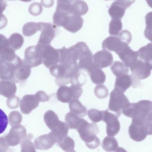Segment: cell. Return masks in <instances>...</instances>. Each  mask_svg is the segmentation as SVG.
Wrapping results in <instances>:
<instances>
[{
    "mask_svg": "<svg viewBox=\"0 0 152 152\" xmlns=\"http://www.w3.org/2000/svg\"><path fill=\"white\" fill-rule=\"evenodd\" d=\"M121 112L124 115L132 119L152 121V102L142 100L137 103H129Z\"/></svg>",
    "mask_w": 152,
    "mask_h": 152,
    "instance_id": "cell-1",
    "label": "cell"
},
{
    "mask_svg": "<svg viewBox=\"0 0 152 152\" xmlns=\"http://www.w3.org/2000/svg\"><path fill=\"white\" fill-rule=\"evenodd\" d=\"M80 137L85 142L86 146L90 149H96L99 146L100 140L96 135L99 133V129L96 124L89 123L83 119L77 127Z\"/></svg>",
    "mask_w": 152,
    "mask_h": 152,
    "instance_id": "cell-2",
    "label": "cell"
},
{
    "mask_svg": "<svg viewBox=\"0 0 152 152\" xmlns=\"http://www.w3.org/2000/svg\"><path fill=\"white\" fill-rule=\"evenodd\" d=\"M132 119L129 129V135L132 139L140 142L144 140L148 135L152 134V121Z\"/></svg>",
    "mask_w": 152,
    "mask_h": 152,
    "instance_id": "cell-3",
    "label": "cell"
},
{
    "mask_svg": "<svg viewBox=\"0 0 152 152\" xmlns=\"http://www.w3.org/2000/svg\"><path fill=\"white\" fill-rule=\"evenodd\" d=\"M129 103L128 98L124 92L115 88L110 93L108 109L114 112L115 114L119 117L121 113L122 110Z\"/></svg>",
    "mask_w": 152,
    "mask_h": 152,
    "instance_id": "cell-4",
    "label": "cell"
},
{
    "mask_svg": "<svg viewBox=\"0 0 152 152\" xmlns=\"http://www.w3.org/2000/svg\"><path fill=\"white\" fill-rule=\"evenodd\" d=\"M37 46L39 48L41 52L42 63L47 68H49L59 63L60 56L58 49L54 48L50 44L45 46L37 45Z\"/></svg>",
    "mask_w": 152,
    "mask_h": 152,
    "instance_id": "cell-5",
    "label": "cell"
},
{
    "mask_svg": "<svg viewBox=\"0 0 152 152\" xmlns=\"http://www.w3.org/2000/svg\"><path fill=\"white\" fill-rule=\"evenodd\" d=\"M39 31L41 32L37 45H49L56 37V26L50 23H38Z\"/></svg>",
    "mask_w": 152,
    "mask_h": 152,
    "instance_id": "cell-6",
    "label": "cell"
},
{
    "mask_svg": "<svg viewBox=\"0 0 152 152\" xmlns=\"http://www.w3.org/2000/svg\"><path fill=\"white\" fill-rule=\"evenodd\" d=\"M132 75L139 80H144L150 76L152 71V63L137 59L130 67Z\"/></svg>",
    "mask_w": 152,
    "mask_h": 152,
    "instance_id": "cell-7",
    "label": "cell"
},
{
    "mask_svg": "<svg viewBox=\"0 0 152 152\" xmlns=\"http://www.w3.org/2000/svg\"><path fill=\"white\" fill-rule=\"evenodd\" d=\"M102 121L106 124V132L110 137H114L119 133L121 128L118 118L115 114L108 111V109L103 111Z\"/></svg>",
    "mask_w": 152,
    "mask_h": 152,
    "instance_id": "cell-8",
    "label": "cell"
},
{
    "mask_svg": "<svg viewBox=\"0 0 152 152\" xmlns=\"http://www.w3.org/2000/svg\"><path fill=\"white\" fill-rule=\"evenodd\" d=\"M26 135V130L25 127L18 124L13 126L5 137L9 145L15 146L20 144Z\"/></svg>",
    "mask_w": 152,
    "mask_h": 152,
    "instance_id": "cell-9",
    "label": "cell"
},
{
    "mask_svg": "<svg viewBox=\"0 0 152 152\" xmlns=\"http://www.w3.org/2000/svg\"><path fill=\"white\" fill-rule=\"evenodd\" d=\"M24 61L31 67H34L42 64V58L40 50L38 46L28 47L25 51Z\"/></svg>",
    "mask_w": 152,
    "mask_h": 152,
    "instance_id": "cell-10",
    "label": "cell"
},
{
    "mask_svg": "<svg viewBox=\"0 0 152 152\" xmlns=\"http://www.w3.org/2000/svg\"><path fill=\"white\" fill-rule=\"evenodd\" d=\"M83 20L81 16L74 14H69L66 18L62 27L73 33L80 31L83 25Z\"/></svg>",
    "mask_w": 152,
    "mask_h": 152,
    "instance_id": "cell-11",
    "label": "cell"
},
{
    "mask_svg": "<svg viewBox=\"0 0 152 152\" xmlns=\"http://www.w3.org/2000/svg\"><path fill=\"white\" fill-rule=\"evenodd\" d=\"M93 60L95 65L101 69L111 66L113 61V58L112 53L103 50L94 54Z\"/></svg>",
    "mask_w": 152,
    "mask_h": 152,
    "instance_id": "cell-12",
    "label": "cell"
},
{
    "mask_svg": "<svg viewBox=\"0 0 152 152\" xmlns=\"http://www.w3.org/2000/svg\"><path fill=\"white\" fill-rule=\"evenodd\" d=\"M117 54L123 63L128 67H130L138 58V51L132 50L128 44H125Z\"/></svg>",
    "mask_w": 152,
    "mask_h": 152,
    "instance_id": "cell-13",
    "label": "cell"
},
{
    "mask_svg": "<svg viewBox=\"0 0 152 152\" xmlns=\"http://www.w3.org/2000/svg\"><path fill=\"white\" fill-rule=\"evenodd\" d=\"M78 60V66L80 70H83L88 73L94 65L92 52L88 46L80 53Z\"/></svg>",
    "mask_w": 152,
    "mask_h": 152,
    "instance_id": "cell-14",
    "label": "cell"
},
{
    "mask_svg": "<svg viewBox=\"0 0 152 152\" xmlns=\"http://www.w3.org/2000/svg\"><path fill=\"white\" fill-rule=\"evenodd\" d=\"M20 59V58L17 56L15 59L12 62L10 63L3 62L0 66V79L14 81L15 67Z\"/></svg>",
    "mask_w": 152,
    "mask_h": 152,
    "instance_id": "cell-15",
    "label": "cell"
},
{
    "mask_svg": "<svg viewBox=\"0 0 152 152\" xmlns=\"http://www.w3.org/2000/svg\"><path fill=\"white\" fill-rule=\"evenodd\" d=\"M31 68L28 64L21 59L15 67L14 82L18 83L28 79L31 74Z\"/></svg>",
    "mask_w": 152,
    "mask_h": 152,
    "instance_id": "cell-16",
    "label": "cell"
},
{
    "mask_svg": "<svg viewBox=\"0 0 152 152\" xmlns=\"http://www.w3.org/2000/svg\"><path fill=\"white\" fill-rule=\"evenodd\" d=\"M39 102L36 95H26L20 103L21 112L25 114H29L38 107Z\"/></svg>",
    "mask_w": 152,
    "mask_h": 152,
    "instance_id": "cell-17",
    "label": "cell"
},
{
    "mask_svg": "<svg viewBox=\"0 0 152 152\" xmlns=\"http://www.w3.org/2000/svg\"><path fill=\"white\" fill-rule=\"evenodd\" d=\"M126 44L118 36H109L103 42L102 48L107 51H114L117 54Z\"/></svg>",
    "mask_w": 152,
    "mask_h": 152,
    "instance_id": "cell-18",
    "label": "cell"
},
{
    "mask_svg": "<svg viewBox=\"0 0 152 152\" xmlns=\"http://www.w3.org/2000/svg\"><path fill=\"white\" fill-rule=\"evenodd\" d=\"M69 129L66 123L61 121L58 126L51 131L49 135L55 143L58 144L67 136Z\"/></svg>",
    "mask_w": 152,
    "mask_h": 152,
    "instance_id": "cell-19",
    "label": "cell"
},
{
    "mask_svg": "<svg viewBox=\"0 0 152 152\" xmlns=\"http://www.w3.org/2000/svg\"><path fill=\"white\" fill-rule=\"evenodd\" d=\"M17 86L15 82L9 80L0 81V94L5 97L9 98L15 94Z\"/></svg>",
    "mask_w": 152,
    "mask_h": 152,
    "instance_id": "cell-20",
    "label": "cell"
},
{
    "mask_svg": "<svg viewBox=\"0 0 152 152\" xmlns=\"http://www.w3.org/2000/svg\"><path fill=\"white\" fill-rule=\"evenodd\" d=\"M56 144L48 134H45L38 137L34 141L35 148L38 150H48Z\"/></svg>",
    "mask_w": 152,
    "mask_h": 152,
    "instance_id": "cell-21",
    "label": "cell"
},
{
    "mask_svg": "<svg viewBox=\"0 0 152 152\" xmlns=\"http://www.w3.org/2000/svg\"><path fill=\"white\" fill-rule=\"evenodd\" d=\"M132 84L133 79L132 75H124L116 77L115 88L119 89L124 93Z\"/></svg>",
    "mask_w": 152,
    "mask_h": 152,
    "instance_id": "cell-22",
    "label": "cell"
},
{
    "mask_svg": "<svg viewBox=\"0 0 152 152\" xmlns=\"http://www.w3.org/2000/svg\"><path fill=\"white\" fill-rule=\"evenodd\" d=\"M88 74L90 76L91 81L96 84H102L106 80V75L101 68L94 65L90 69Z\"/></svg>",
    "mask_w": 152,
    "mask_h": 152,
    "instance_id": "cell-23",
    "label": "cell"
},
{
    "mask_svg": "<svg viewBox=\"0 0 152 152\" xmlns=\"http://www.w3.org/2000/svg\"><path fill=\"white\" fill-rule=\"evenodd\" d=\"M86 80L85 75L81 72L78 66H75L72 71L70 76V83L72 85L81 87L85 84Z\"/></svg>",
    "mask_w": 152,
    "mask_h": 152,
    "instance_id": "cell-24",
    "label": "cell"
},
{
    "mask_svg": "<svg viewBox=\"0 0 152 152\" xmlns=\"http://www.w3.org/2000/svg\"><path fill=\"white\" fill-rule=\"evenodd\" d=\"M126 9L119 1L113 2L108 10V13L112 19H121L125 14Z\"/></svg>",
    "mask_w": 152,
    "mask_h": 152,
    "instance_id": "cell-25",
    "label": "cell"
},
{
    "mask_svg": "<svg viewBox=\"0 0 152 152\" xmlns=\"http://www.w3.org/2000/svg\"><path fill=\"white\" fill-rule=\"evenodd\" d=\"M69 108L73 113L80 117L85 116L87 114V107L83 106L78 99H72L69 102Z\"/></svg>",
    "mask_w": 152,
    "mask_h": 152,
    "instance_id": "cell-26",
    "label": "cell"
},
{
    "mask_svg": "<svg viewBox=\"0 0 152 152\" xmlns=\"http://www.w3.org/2000/svg\"><path fill=\"white\" fill-rule=\"evenodd\" d=\"M44 120L46 125L51 131L56 128L61 121L57 115L52 110H48L45 113Z\"/></svg>",
    "mask_w": 152,
    "mask_h": 152,
    "instance_id": "cell-27",
    "label": "cell"
},
{
    "mask_svg": "<svg viewBox=\"0 0 152 152\" xmlns=\"http://www.w3.org/2000/svg\"><path fill=\"white\" fill-rule=\"evenodd\" d=\"M57 99L62 103H69L73 99L72 93L70 87L61 86L57 91Z\"/></svg>",
    "mask_w": 152,
    "mask_h": 152,
    "instance_id": "cell-28",
    "label": "cell"
},
{
    "mask_svg": "<svg viewBox=\"0 0 152 152\" xmlns=\"http://www.w3.org/2000/svg\"><path fill=\"white\" fill-rule=\"evenodd\" d=\"M71 10L72 14L81 16L87 14L88 11V7L83 1L76 0L72 4Z\"/></svg>",
    "mask_w": 152,
    "mask_h": 152,
    "instance_id": "cell-29",
    "label": "cell"
},
{
    "mask_svg": "<svg viewBox=\"0 0 152 152\" xmlns=\"http://www.w3.org/2000/svg\"><path fill=\"white\" fill-rule=\"evenodd\" d=\"M102 147L106 152H115L118 148V142L113 137L108 136L103 140Z\"/></svg>",
    "mask_w": 152,
    "mask_h": 152,
    "instance_id": "cell-30",
    "label": "cell"
},
{
    "mask_svg": "<svg viewBox=\"0 0 152 152\" xmlns=\"http://www.w3.org/2000/svg\"><path fill=\"white\" fill-rule=\"evenodd\" d=\"M138 57L142 61L152 63V43H148L140 48L138 51Z\"/></svg>",
    "mask_w": 152,
    "mask_h": 152,
    "instance_id": "cell-31",
    "label": "cell"
},
{
    "mask_svg": "<svg viewBox=\"0 0 152 152\" xmlns=\"http://www.w3.org/2000/svg\"><path fill=\"white\" fill-rule=\"evenodd\" d=\"M8 40L10 46L15 50L21 48L24 42L23 37L18 33L11 34Z\"/></svg>",
    "mask_w": 152,
    "mask_h": 152,
    "instance_id": "cell-32",
    "label": "cell"
},
{
    "mask_svg": "<svg viewBox=\"0 0 152 152\" xmlns=\"http://www.w3.org/2000/svg\"><path fill=\"white\" fill-rule=\"evenodd\" d=\"M111 70L116 77L128 74L129 73L128 67L123 63L120 61H115L111 66Z\"/></svg>",
    "mask_w": 152,
    "mask_h": 152,
    "instance_id": "cell-33",
    "label": "cell"
},
{
    "mask_svg": "<svg viewBox=\"0 0 152 152\" xmlns=\"http://www.w3.org/2000/svg\"><path fill=\"white\" fill-rule=\"evenodd\" d=\"M79 116L72 112H69L66 115L65 121L70 129H76L81 122Z\"/></svg>",
    "mask_w": 152,
    "mask_h": 152,
    "instance_id": "cell-34",
    "label": "cell"
},
{
    "mask_svg": "<svg viewBox=\"0 0 152 152\" xmlns=\"http://www.w3.org/2000/svg\"><path fill=\"white\" fill-rule=\"evenodd\" d=\"M33 138V135L31 134L26 135V137L23 140L21 143V151L22 152H35V147L31 141Z\"/></svg>",
    "mask_w": 152,
    "mask_h": 152,
    "instance_id": "cell-35",
    "label": "cell"
},
{
    "mask_svg": "<svg viewBox=\"0 0 152 152\" xmlns=\"http://www.w3.org/2000/svg\"><path fill=\"white\" fill-rule=\"evenodd\" d=\"M122 29L121 19H112L109 23V33L113 36H118Z\"/></svg>",
    "mask_w": 152,
    "mask_h": 152,
    "instance_id": "cell-36",
    "label": "cell"
},
{
    "mask_svg": "<svg viewBox=\"0 0 152 152\" xmlns=\"http://www.w3.org/2000/svg\"><path fill=\"white\" fill-rule=\"evenodd\" d=\"M58 146L65 152L75 151V141L71 137L66 136L61 142L58 143Z\"/></svg>",
    "mask_w": 152,
    "mask_h": 152,
    "instance_id": "cell-37",
    "label": "cell"
},
{
    "mask_svg": "<svg viewBox=\"0 0 152 152\" xmlns=\"http://www.w3.org/2000/svg\"><path fill=\"white\" fill-rule=\"evenodd\" d=\"M39 31L38 23L30 22L26 23L23 28V34L26 37H30Z\"/></svg>",
    "mask_w": 152,
    "mask_h": 152,
    "instance_id": "cell-38",
    "label": "cell"
},
{
    "mask_svg": "<svg viewBox=\"0 0 152 152\" xmlns=\"http://www.w3.org/2000/svg\"><path fill=\"white\" fill-rule=\"evenodd\" d=\"M50 72L51 75L56 78L63 77L65 74L66 68L61 64H56L50 67Z\"/></svg>",
    "mask_w": 152,
    "mask_h": 152,
    "instance_id": "cell-39",
    "label": "cell"
},
{
    "mask_svg": "<svg viewBox=\"0 0 152 152\" xmlns=\"http://www.w3.org/2000/svg\"><path fill=\"white\" fill-rule=\"evenodd\" d=\"M23 120L22 114L18 111H15L11 112L9 115L10 124L12 127L18 125L21 123Z\"/></svg>",
    "mask_w": 152,
    "mask_h": 152,
    "instance_id": "cell-40",
    "label": "cell"
},
{
    "mask_svg": "<svg viewBox=\"0 0 152 152\" xmlns=\"http://www.w3.org/2000/svg\"><path fill=\"white\" fill-rule=\"evenodd\" d=\"M87 113L89 118L93 122H99L103 120V111H99L96 109H91Z\"/></svg>",
    "mask_w": 152,
    "mask_h": 152,
    "instance_id": "cell-41",
    "label": "cell"
},
{
    "mask_svg": "<svg viewBox=\"0 0 152 152\" xmlns=\"http://www.w3.org/2000/svg\"><path fill=\"white\" fill-rule=\"evenodd\" d=\"M94 93L97 97L99 99H105L108 96L107 88L103 84H99L95 87Z\"/></svg>",
    "mask_w": 152,
    "mask_h": 152,
    "instance_id": "cell-42",
    "label": "cell"
},
{
    "mask_svg": "<svg viewBox=\"0 0 152 152\" xmlns=\"http://www.w3.org/2000/svg\"><path fill=\"white\" fill-rule=\"evenodd\" d=\"M75 0H57L56 8L67 11H71L72 5Z\"/></svg>",
    "mask_w": 152,
    "mask_h": 152,
    "instance_id": "cell-43",
    "label": "cell"
},
{
    "mask_svg": "<svg viewBox=\"0 0 152 152\" xmlns=\"http://www.w3.org/2000/svg\"><path fill=\"white\" fill-rule=\"evenodd\" d=\"M8 124V118L3 110L0 109V134L3 133Z\"/></svg>",
    "mask_w": 152,
    "mask_h": 152,
    "instance_id": "cell-44",
    "label": "cell"
},
{
    "mask_svg": "<svg viewBox=\"0 0 152 152\" xmlns=\"http://www.w3.org/2000/svg\"><path fill=\"white\" fill-rule=\"evenodd\" d=\"M42 6L40 3L34 2L30 5L29 8V12L31 15L37 16L42 13Z\"/></svg>",
    "mask_w": 152,
    "mask_h": 152,
    "instance_id": "cell-45",
    "label": "cell"
},
{
    "mask_svg": "<svg viewBox=\"0 0 152 152\" xmlns=\"http://www.w3.org/2000/svg\"><path fill=\"white\" fill-rule=\"evenodd\" d=\"M11 48L10 46L8 39L3 34H0V54L6 52Z\"/></svg>",
    "mask_w": 152,
    "mask_h": 152,
    "instance_id": "cell-46",
    "label": "cell"
},
{
    "mask_svg": "<svg viewBox=\"0 0 152 152\" xmlns=\"http://www.w3.org/2000/svg\"><path fill=\"white\" fill-rule=\"evenodd\" d=\"M20 99L16 96H13L9 97L7 100V106L10 109H15L19 107Z\"/></svg>",
    "mask_w": 152,
    "mask_h": 152,
    "instance_id": "cell-47",
    "label": "cell"
},
{
    "mask_svg": "<svg viewBox=\"0 0 152 152\" xmlns=\"http://www.w3.org/2000/svg\"><path fill=\"white\" fill-rule=\"evenodd\" d=\"M118 36L121 40L122 41L128 44L130 43L132 39L131 34L127 30H124L118 34Z\"/></svg>",
    "mask_w": 152,
    "mask_h": 152,
    "instance_id": "cell-48",
    "label": "cell"
},
{
    "mask_svg": "<svg viewBox=\"0 0 152 152\" xmlns=\"http://www.w3.org/2000/svg\"><path fill=\"white\" fill-rule=\"evenodd\" d=\"M70 88L72 93L73 99H78L80 98L83 91L81 87L72 85L70 86Z\"/></svg>",
    "mask_w": 152,
    "mask_h": 152,
    "instance_id": "cell-49",
    "label": "cell"
},
{
    "mask_svg": "<svg viewBox=\"0 0 152 152\" xmlns=\"http://www.w3.org/2000/svg\"><path fill=\"white\" fill-rule=\"evenodd\" d=\"M9 149V145L5 137H0V152H7Z\"/></svg>",
    "mask_w": 152,
    "mask_h": 152,
    "instance_id": "cell-50",
    "label": "cell"
},
{
    "mask_svg": "<svg viewBox=\"0 0 152 152\" xmlns=\"http://www.w3.org/2000/svg\"><path fill=\"white\" fill-rule=\"evenodd\" d=\"M35 95L40 102H44L49 100V96L44 91H38Z\"/></svg>",
    "mask_w": 152,
    "mask_h": 152,
    "instance_id": "cell-51",
    "label": "cell"
},
{
    "mask_svg": "<svg viewBox=\"0 0 152 152\" xmlns=\"http://www.w3.org/2000/svg\"><path fill=\"white\" fill-rule=\"evenodd\" d=\"M8 20L7 18L3 14L0 15V30L3 29L7 26Z\"/></svg>",
    "mask_w": 152,
    "mask_h": 152,
    "instance_id": "cell-52",
    "label": "cell"
},
{
    "mask_svg": "<svg viewBox=\"0 0 152 152\" xmlns=\"http://www.w3.org/2000/svg\"><path fill=\"white\" fill-rule=\"evenodd\" d=\"M136 0H118V1L125 8H129Z\"/></svg>",
    "mask_w": 152,
    "mask_h": 152,
    "instance_id": "cell-53",
    "label": "cell"
},
{
    "mask_svg": "<svg viewBox=\"0 0 152 152\" xmlns=\"http://www.w3.org/2000/svg\"><path fill=\"white\" fill-rule=\"evenodd\" d=\"M41 4L46 8H50L53 7L54 4V0H41Z\"/></svg>",
    "mask_w": 152,
    "mask_h": 152,
    "instance_id": "cell-54",
    "label": "cell"
},
{
    "mask_svg": "<svg viewBox=\"0 0 152 152\" xmlns=\"http://www.w3.org/2000/svg\"><path fill=\"white\" fill-rule=\"evenodd\" d=\"M7 2L5 0H0V15H1L6 10Z\"/></svg>",
    "mask_w": 152,
    "mask_h": 152,
    "instance_id": "cell-55",
    "label": "cell"
},
{
    "mask_svg": "<svg viewBox=\"0 0 152 152\" xmlns=\"http://www.w3.org/2000/svg\"><path fill=\"white\" fill-rule=\"evenodd\" d=\"M148 5L151 7V1L152 0H146Z\"/></svg>",
    "mask_w": 152,
    "mask_h": 152,
    "instance_id": "cell-56",
    "label": "cell"
},
{
    "mask_svg": "<svg viewBox=\"0 0 152 152\" xmlns=\"http://www.w3.org/2000/svg\"><path fill=\"white\" fill-rule=\"evenodd\" d=\"M9 1H13V0H9ZM21 1H23V2H30V1H31L32 0H20Z\"/></svg>",
    "mask_w": 152,
    "mask_h": 152,
    "instance_id": "cell-57",
    "label": "cell"
},
{
    "mask_svg": "<svg viewBox=\"0 0 152 152\" xmlns=\"http://www.w3.org/2000/svg\"><path fill=\"white\" fill-rule=\"evenodd\" d=\"M3 62V60H2V58H1V56H0V66H1V64H2Z\"/></svg>",
    "mask_w": 152,
    "mask_h": 152,
    "instance_id": "cell-58",
    "label": "cell"
},
{
    "mask_svg": "<svg viewBox=\"0 0 152 152\" xmlns=\"http://www.w3.org/2000/svg\"><path fill=\"white\" fill-rule=\"evenodd\" d=\"M105 1H107V0H105Z\"/></svg>",
    "mask_w": 152,
    "mask_h": 152,
    "instance_id": "cell-59",
    "label": "cell"
}]
</instances>
